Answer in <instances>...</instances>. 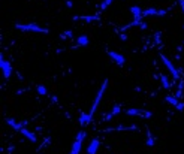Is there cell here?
Listing matches in <instances>:
<instances>
[{
	"mask_svg": "<svg viewBox=\"0 0 184 154\" xmlns=\"http://www.w3.org/2000/svg\"><path fill=\"white\" fill-rule=\"evenodd\" d=\"M85 138V132H78L75 138V142L72 144V150H70V154H79L82 148V141Z\"/></svg>",
	"mask_w": 184,
	"mask_h": 154,
	"instance_id": "obj_3",
	"label": "cell"
},
{
	"mask_svg": "<svg viewBox=\"0 0 184 154\" xmlns=\"http://www.w3.org/2000/svg\"><path fill=\"white\" fill-rule=\"evenodd\" d=\"M0 69H2L3 76H5L6 80H9L11 75H12V66H11V63H9L8 60H5L3 55H0Z\"/></svg>",
	"mask_w": 184,
	"mask_h": 154,
	"instance_id": "obj_4",
	"label": "cell"
},
{
	"mask_svg": "<svg viewBox=\"0 0 184 154\" xmlns=\"http://www.w3.org/2000/svg\"><path fill=\"white\" fill-rule=\"evenodd\" d=\"M36 91H38V93L41 94V96H47V94H48L47 88L43 87V85H38V87H36Z\"/></svg>",
	"mask_w": 184,
	"mask_h": 154,
	"instance_id": "obj_21",
	"label": "cell"
},
{
	"mask_svg": "<svg viewBox=\"0 0 184 154\" xmlns=\"http://www.w3.org/2000/svg\"><path fill=\"white\" fill-rule=\"evenodd\" d=\"M6 123L11 126V127L14 129V130H17V132H20L21 129L24 127V123H20V121H15V118H6Z\"/></svg>",
	"mask_w": 184,
	"mask_h": 154,
	"instance_id": "obj_8",
	"label": "cell"
},
{
	"mask_svg": "<svg viewBox=\"0 0 184 154\" xmlns=\"http://www.w3.org/2000/svg\"><path fill=\"white\" fill-rule=\"evenodd\" d=\"M147 147H154V138L150 130L147 132Z\"/></svg>",
	"mask_w": 184,
	"mask_h": 154,
	"instance_id": "obj_17",
	"label": "cell"
},
{
	"mask_svg": "<svg viewBox=\"0 0 184 154\" xmlns=\"http://www.w3.org/2000/svg\"><path fill=\"white\" fill-rule=\"evenodd\" d=\"M178 3H180V6L183 9V13H184V0H178Z\"/></svg>",
	"mask_w": 184,
	"mask_h": 154,
	"instance_id": "obj_24",
	"label": "cell"
},
{
	"mask_svg": "<svg viewBox=\"0 0 184 154\" xmlns=\"http://www.w3.org/2000/svg\"><path fill=\"white\" fill-rule=\"evenodd\" d=\"M139 27H141L142 30H145V28H147V24H145V23H144V21H142V24H141V26H139Z\"/></svg>",
	"mask_w": 184,
	"mask_h": 154,
	"instance_id": "obj_27",
	"label": "cell"
},
{
	"mask_svg": "<svg viewBox=\"0 0 184 154\" xmlns=\"http://www.w3.org/2000/svg\"><path fill=\"white\" fill-rule=\"evenodd\" d=\"M165 100L168 102L169 105H172V106H177L178 103H180V102H178V97H177V96H166V97H165Z\"/></svg>",
	"mask_w": 184,
	"mask_h": 154,
	"instance_id": "obj_16",
	"label": "cell"
},
{
	"mask_svg": "<svg viewBox=\"0 0 184 154\" xmlns=\"http://www.w3.org/2000/svg\"><path fill=\"white\" fill-rule=\"evenodd\" d=\"M99 139L95 138V139H91V142L89 144V148H87V153L89 154H96L97 153V150H99Z\"/></svg>",
	"mask_w": 184,
	"mask_h": 154,
	"instance_id": "obj_10",
	"label": "cell"
},
{
	"mask_svg": "<svg viewBox=\"0 0 184 154\" xmlns=\"http://www.w3.org/2000/svg\"><path fill=\"white\" fill-rule=\"evenodd\" d=\"M91 118H93V117H91L90 114H84V112H82L78 121H79V124H81V126H87L90 121H91Z\"/></svg>",
	"mask_w": 184,
	"mask_h": 154,
	"instance_id": "obj_15",
	"label": "cell"
},
{
	"mask_svg": "<svg viewBox=\"0 0 184 154\" xmlns=\"http://www.w3.org/2000/svg\"><path fill=\"white\" fill-rule=\"evenodd\" d=\"M130 12H132V15H133V20H141L142 18V9L138 6V5H132L130 6Z\"/></svg>",
	"mask_w": 184,
	"mask_h": 154,
	"instance_id": "obj_9",
	"label": "cell"
},
{
	"mask_svg": "<svg viewBox=\"0 0 184 154\" xmlns=\"http://www.w3.org/2000/svg\"><path fill=\"white\" fill-rule=\"evenodd\" d=\"M72 34H74V32L72 30H68V32H63V33H60V39H70L72 38Z\"/></svg>",
	"mask_w": 184,
	"mask_h": 154,
	"instance_id": "obj_20",
	"label": "cell"
},
{
	"mask_svg": "<svg viewBox=\"0 0 184 154\" xmlns=\"http://www.w3.org/2000/svg\"><path fill=\"white\" fill-rule=\"evenodd\" d=\"M160 59H162V61H163L165 66L168 67V70L171 72V75L174 76V80H178V78H180V74H178L177 67H175L174 64H172V63H171V60L168 59V57H166V55H162V54H160Z\"/></svg>",
	"mask_w": 184,
	"mask_h": 154,
	"instance_id": "obj_5",
	"label": "cell"
},
{
	"mask_svg": "<svg viewBox=\"0 0 184 154\" xmlns=\"http://www.w3.org/2000/svg\"><path fill=\"white\" fill-rule=\"evenodd\" d=\"M126 114L127 115H141V117H145V118H150L151 115H153L150 111H144V109H138V108L127 109V111H126Z\"/></svg>",
	"mask_w": 184,
	"mask_h": 154,
	"instance_id": "obj_7",
	"label": "cell"
},
{
	"mask_svg": "<svg viewBox=\"0 0 184 154\" xmlns=\"http://www.w3.org/2000/svg\"><path fill=\"white\" fill-rule=\"evenodd\" d=\"M78 47H85V45H89L90 44V38L87 34H81V36H78Z\"/></svg>",
	"mask_w": 184,
	"mask_h": 154,
	"instance_id": "obj_14",
	"label": "cell"
},
{
	"mask_svg": "<svg viewBox=\"0 0 184 154\" xmlns=\"http://www.w3.org/2000/svg\"><path fill=\"white\" fill-rule=\"evenodd\" d=\"M112 2H114V0H103L102 3L99 5V11H105V9H106V8H108Z\"/></svg>",
	"mask_w": 184,
	"mask_h": 154,
	"instance_id": "obj_19",
	"label": "cell"
},
{
	"mask_svg": "<svg viewBox=\"0 0 184 154\" xmlns=\"http://www.w3.org/2000/svg\"><path fill=\"white\" fill-rule=\"evenodd\" d=\"M66 5H68L69 8H72V6H74V3H72V2H70V0H66Z\"/></svg>",
	"mask_w": 184,
	"mask_h": 154,
	"instance_id": "obj_26",
	"label": "cell"
},
{
	"mask_svg": "<svg viewBox=\"0 0 184 154\" xmlns=\"http://www.w3.org/2000/svg\"><path fill=\"white\" fill-rule=\"evenodd\" d=\"M120 112H121V106H120L118 103H115V105H114V108L111 109V112H109V114L106 115L105 118H103V121H109L111 118H112V117H115V115H118Z\"/></svg>",
	"mask_w": 184,
	"mask_h": 154,
	"instance_id": "obj_11",
	"label": "cell"
},
{
	"mask_svg": "<svg viewBox=\"0 0 184 154\" xmlns=\"http://www.w3.org/2000/svg\"><path fill=\"white\" fill-rule=\"evenodd\" d=\"M74 20H82V21H87V23H95V21H99V17L97 15H82V17H74Z\"/></svg>",
	"mask_w": 184,
	"mask_h": 154,
	"instance_id": "obj_13",
	"label": "cell"
},
{
	"mask_svg": "<svg viewBox=\"0 0 184 154\" xmlns=\"http://www.w3.org/2000/svg\"><path fill=\"white\" fill-rule=\"evenodd\" d=\"M106 87H108V78L103 81V84H102V87H100V90L97 91V96H96V99H95V102H93V106H91V109H90V112L89 114L93 117L95 115V112H96V109H97V106H99V103H100V100H102V96H103V93H105V90H106Z\"/></svg>",
	"mask_w": 184,
	"mask_h": 154,
	"instance_id": "obj_2",
	"label": "cell"
},
{
	"mask_svg": "<svg viewBox=\"0 0 184 154\" xmlns=\"http://www.w3.org/2000/svg\"><path fill=\"white\" fill-rule=\"evenodd\" d=\"M175 108H177V111H184V103H183V102H180Z\"/></svg>",
	"mask_w": 184,
	"mask_h": 154,
	"instance_id": "obj_22",
	"label": "cell"
},
{
	"mask_svg": "<svg viewBox=\"0 0 184 154\" xmlns=\"http://www.w3.org/2000/svg\"><path fill=\"white\" fill-rule=\"evenodd\" d=\"M160 81H162V84H163L165 88H171V82L168 81V78H166V75L160 74Z\"/></svg>",
	"mask_w": 184,
	"mask_h": 154,
	"instance_id": "obj_18",
	"label": "cell"
},
{
	"mask_svg": "<svg viewBox=\"0 0 184 154\" xmlns=\"http://www.w3.org/2000/svg\"><path fill=\"white\" fill-rule=\"evenodd\" d=\"M20 133L23 135V136H26L27 139H30L32 142H36V141H38L36 135H34L33 132H30V130H28V129H26V127H23V129H21V130H20Z\"/></svg>",
	"mask_w": 184,
	"mask_h": 154,
	"instance_id": "obj_12",
	"label": "cell"
},
{
	"mask_svg": "<svg viewBox=\"0 0 184 154\" xmlns=\"http://www.w3.org/2000/svg\"><path fill=\"white\" fill-rule=\"evenodd\" d=\"M120 39H121V40H127V36H126L124 33H121V34H120Z\"/></svg>",
	"mask_w": 184,
	"mask_h": 154,
	"instance_id": "obj_25",
	"label": "cell"
},
{
	"mask_svg": "<svg viewBox=\"0 0 184 154\" xmlns=\"http://www.w3.org/2000/svg\"><path fill=\"white\" fill-rule=\"evenodd\" d=\"M108 55H109V59L114 61V63H117L118 66H123V64L126 63V59H124L120 53H115V51H108Z\"/></svg>",
	"mask_w": 184,
	"mask_h": 154,
	"instance_id": "obj_6",
	"label": "cell"
},
{
	"mask_svg": "<svg viewBox=\"0 0 184 154\" xmlns=\"http://www.w3.org/2000/svg\"><path fill=\"white\" fill-rule=\"evenodd\" d=\"M15 28H18L21 32H36V33H48L49 32L48 28H43V27L38 26L34 23H30V24H20V23H17Z\"/></svg>",
	"mask_w": 184,
	"mask_h": 154,
	"instance_id": "obj_1",
	"label": "cell"
},
{
	"mask_svg": "<svg viewBox=\"0 0 184 154\" xmlns=\"http://www.w3.org/2000/svg\"><path fill=\"white\" fill-rule=\"evenodd\" d=\"M154 38H156L157 44H160V33H156V34H154Z\"/></svg>",
	"mask_w": 184,
	"mask_h": 154,
	"instance_id": "obj_23",
	"label": "cell"
}]
</instances>
